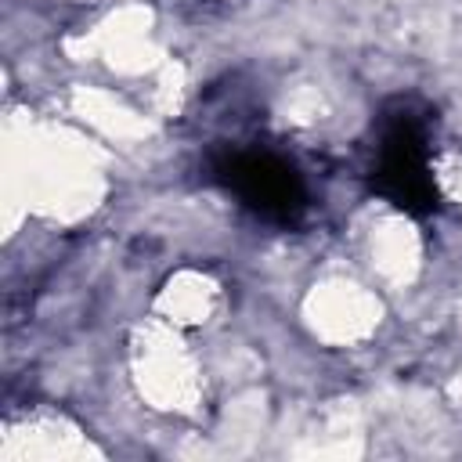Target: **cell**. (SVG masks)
Listing matches in <instances>:
<instances>
[{"label":"cell","mask_w":462,"mask_h":462,"mask_svg":"<svg viewBox=\"0 0 462 462\" xmlns=\"http://www.w3.org/2000/svg\"><path fill=\"white\" fill-rule=\"evenodd\" d=\"M155 310L173 328H199L220 310V285L202 271H180L159 289Z\"/></svg>","instance_id":"1"}]
</instances>
